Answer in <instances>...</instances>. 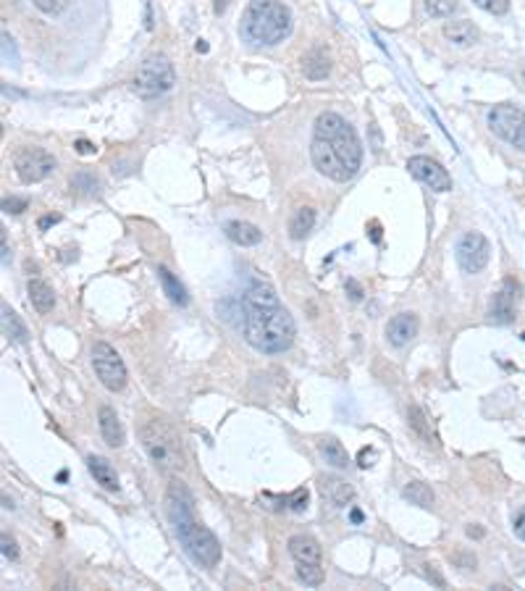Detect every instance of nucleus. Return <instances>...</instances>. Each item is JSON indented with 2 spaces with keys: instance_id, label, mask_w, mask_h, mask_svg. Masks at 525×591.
Segmentation results:
<instances>
[{
  "instance_id": "37",
  "label": "nucleus",
  "mask_w": 525,
  "mask_h": 591,
  "mask_svg": "<svg viewBox=\"0 0 525 591\" xmlns=\"http://www.w3.org/2000/svg\"><path fill=\"white\" fill-rule=\"evenodd\" d=\"M74 148H77V152H82V155H92V152L98 150L92 142H87V140H77L74 142Z\"/></svg>"
},
{
  "instance_id": "31",
  "label": "nucleus",
  "mask_w": 525,
  "mask_h": 591,
  "mask_svg": "<svg viewBox=\"0 0 525 591\" xmlns=\"http://www.w3.org/2000/svg\"><path fill=\"white\" fill-rule=\"evenodd\" d=\"M32 3H34V8L48 13V16H58L69 6V0H32Z\"/></svg>"
},
{
  "instance_id": "28",
  "label": "nucleus",
  "mask_w": 525,
  "mask_h": 591,
  "mask_svg": "<svg viewBox=\"0 0 525 591\" xmlns=\"http://www.w3.org/2000/svg\"><path fill=\"white\" fill-rule=\"evenodd\" d=\"M297 578L305 586H320L326 581V573L320 568V562H297Z\"/></svg>"
},
{
  "instance_id": "33",
  "label": "nucleus",
  "mask_w": 525,
  "mask_h": 591,
  "mask_svg": "<svg viewBox=\"0 0 525 591\" xmlns=\"http://www.w3.org/2000/svg\"><path fill=\"white\" fill-rule=\"evenodd\" d=\"M287 507L292 512H302V510H307V489H297V491H292L287 497Z\"/></svg>"
},
{
  "instance_id": "8",
  "label": "nucleus",
  "mask_w": 525,
  "mask_h": 591,
  "mask_svg": "<svg viewBox=\"0 0 525 591\" xmlns=\"http://www.w3.org/2000/svg\"><path fill=\"white\" fill-rule=\"evenodd\" d=\"M92 365H95V373L98 379L103 381V387L110 391H121L127 387V365L121 361V355L116 352V347H110L108 342H95L92 347Z\"/></svg>"
},
{
  "instance_id": "15",
  "label": "nucleus",
  "mask_w": 525,
  "mask_h": 591,
  "mask_svg": "<svg viewBox=\"0 0 525 591\" xmlns=\"http://www.w3.org/2000/svg\"><path fill=\"white\" fill-rule=\"evenodd\" d=\"M289 554H292V560L294 562H320V557H323V550H320V544H318L313 536H307V533H294L292 539H289Z\"/></svg>"
},
{
  "instance_id": "16",
  "label": "nucleus",
  "mask_w": 525,
  "mask_h": 591,
  "mask_svg": "<svg viewBox=\"0 0 525 591\" xmlns=\"http://www.w3.org/2000/svg\"><path fill=\"white\" fill-rule=\"evenodd\" d=\"M223 231H226L228 240L234 245H242V247H252V245L263 242V231L255 223H247V221H228Z\"/></svg>"
},
{
  "instance_id": "43",
  "label": "nucleus",
  "mask_w": 525,
  "mask_h": 591,
  "mask_svg": "<svg viewBox=\"0 0 525 591\" xmlns=\"http://www.w3.org/2000/svg\"><path fill=\"white\" fill-rule=\"evenodd\" d=\"M467 536H476V539H484V528H478V526H467Z\"/></svg>"
},
{
  "instance_id": "30",
  "label": "nucleus",
  "mask_w": 525,
  "mask_h": 591,
  "mask_svg": "<svg viewBox=\"0 0 525 591\" xmlns=\"http://www.w3.org/2000/svg\"><path fill=\"white\" fill-rule=\"evenodd\" d=\"M71 187H77V190L87 192V195H98L100 179L95 176V174H89V171H79V174L71 179Z\"/></svg>"
},
{
  "instance_id": "9",
  "label": "nucleus",
  "mask_w": 525,
  "mask_h": 591,
  "mask_svg": "<svg viewBox=\"0 0 525 591\" xmlns=\"http://www.w3.org/2000/svg\"><path fill=\"white\" fill-rule=\"evenodd\" d=\"M13 169L19 174V179L24 184H37V181L48 179L53 169H56V158L42 148H21L13 155Z\"/></svg>"
},
{
  "instance_id": "1",
  "label": "nucleus",
  "mask_w": 525,
  "mask_h": 591,
  "mask_svg": "<svg viewBox=\"0 0 525 591\" xmlns=\"http://www.w3.org/2000/svg\"><path fill=\"white\" fill-rule=\"evenodd\" d=\"M310 158L313 166L331 181L344 184L352 179L363 163V145L352 124L334 110L320 113L313 126Z\"/></svg>"
},
{
  "instance_id": "21",
  "label": "nucleus",
  "mask_w": 525,
  "mask_h": 591,
  "mask_svg": "<svg viewBox=\"0 0 525 591\" xmlns=\"http://www.w3.org/2000/svg\"><path fill=\"white\" fill-rule=\"evenodd\" d=\"M444 37L449 42H455L460 48H467V45H476L478 42V30L470 24V21L460 19V21H446L444 24Z\"/></svg>"
},
{
  "instance_id": "27",
  "label": "nucleus",
  "mask_w": 525,
  "mask_h": 591,
  "mask_svg": "<svg viewBox=\"0 0 525 591\" xmlns=\"http://www.w3.org/2000/svg\"><path fill=\"white\" fill-rule=\"evenodd\" d=\"M402 497H405L410 505H417V507H431L434 505V491L431 486H426L423 481H410L402 489Z\"/></svg>"
},
{
  "instance_id": "4",
  "label": "nucleus",
  "mask_w": 525,
  "mask_h": 591,
  "mask_svg": "<svg viewBox=\"0 0 525 591\" xmlns=\"http://www.w3.org/2000/svg\"><path fill=\"white\" fill-rule=\"evenodd\" d=\"M292 32V13L281 0H249L242 34L255 45H276Z\"/></svg>"
},
{
  "instance_id": "40",
  "label": "nucleus",
  "mask_w": 525,
  "mask_h": 591,
  "mask_svg": "<svg viewBox=\"0 0 525 591\" xmlns=\"http://www.w3.org/2000/svg\"><path fill=\"white\" fill-rule=\"evenodd\" d=\"M58 221H60L58 213H50V216H42V219L37 221V226H40V229L45 231V229H48V226H53V223H58Z\"/></svg>"
},
{
  "instance_id": "44",
  "label": "nucleus",
  "mask_w": 525,
  "mask_h": 591,
  "mask_svg": "<svg viewBox=\"0 0 525 591\" xmlns=\"http://www.w3.org/2000/svg\"><path fill=\"white\" fill-rule=\"evenodd\" d=\"M228 6V0H216V13H223Z\"/></svg>"
},
{
  "instance_id": "22",
  "label": "nucleus",
  "mask_w": 525,
  "mask_h": 591,
  "mask_svg": "<svg viewBox=\"0 0 525 591\" xmlns=\"http://www.w3.org/2000/svg\"><path fill=\"white\" fill-rule=\"evenodd\" d=\"M318 452L323 455V460H326L328 465H334V468H339V471H344V468L349 465V455H347V450H344V444H342L339 439H334V436L320 439Z\"/></svg>"
},
{
  "instance_id": "42",
  "label": "nucleus",
  "mask_w": 525,
  "mask_h": 591,
  "mask_svg": "<svg viewBox=\"0 0 525 591\" xmlns=\"http://www.w3.org/2000/svg\"><path fill=\"white\" fill-rule=\"evenodd\" d=\"M0 242H3V266H8V237H6V229L0 234Z\"/></svg>"
},
{
  "instance_id": "23",
  "label": "nucleus",
  "mask_w": 525,
  "mask_h": 591,
  "mask_svg": "<svg viewBox=\"0 0 525 591\" xmlns=\"http://www.w3.org/2000/svg\"><path fill=\"white\" fill-rule=\"evenodd\" d=\"M313 226H316V208L302 205V208L294 211V216L289 221V237L292 240H305L307 234L313 231Z\"/></svg>"
},
{
  "instance_id": "3",
  "label": "nucleus",
  "mask_w": 525,
  "mask_h": 591,
  "mask_svg": "<svg viewBox=\"0 0 525 591\" xmlns=\"http://www.w3.org/2000/svg\"><path fill=\"white\" fill-rule=\"evenodd\" d=\"M242 308H245V337L255 350L276 355L292 347L297 326L281 302H242Z\"/></svg>"
},
{
  "instance_id": "41",
  "label": "nucleus",
  "mask_w": 525,
  "mask_h": 591,
  "mask_svg": "<svg viewBox=\"0 0 525 591\" xmlns=\"http://www.w3.org/2000/svg\"><path fill=\"white\" fill-rule=\"evenodd\" d=\"M423 568H426V576H428V578H431V581H434V583H436V586H446L444 578L439 576L436 568H434V565H423Z\"/></svg>"
},
{
  "instance_id": "10",
  "label": "nucleus",
  "mask_w": 525,
  "mask_h": 591,
  "mask_svg": "<svg viewBox=\"0 0 525 591\" xmlns=\"http://www.w3.org/2000/svg\"><path fill=\"white\" fill-rule=\"evenodd\" d=\"M457 263L465 273H481L491 258V245L481 231H465L457 242Z\"/></svg>"
},
{
  "instance_id": "45",
  "label": "nucleus",
  "mask_w": 525,
  "mask_h": 591,
  "mask_svg": "<svg viewBox=\"0 0 525 591\" xmlns=\"http://www.w3.org/2000/svg\"><path fill=\"white\" fill-rule=\"evenodd\" d=\"M370 229H373V242H378V240H381V231H378V223H376V221H373V223H370Z\"/></svg>"
},
{
  "instance_id": "18",
  "label": "nucleus",
  "mask_w": 525,
  "mask_h": 591,
  "mask_svg": "<svg viewBox=\"0 0 525 591\" xmlns=\"http://www.w3.org/2000/svg\"><path fill=\"white\" fill-rule=\"evenodd\" d=\"M302 74L313 82L326 79L328 74H331V58H328V53L323 48H313L310 53H305V58H302Z\"/></svg>"
},
{
  "instance_id": "2",
  "label": "nucleus",
  "mask_w": 525,
  "mask_h": 591,
  "mask_svg": "<svg viewBox=\"0 0 525 591\" xmlns=\"http://www.w3.org/2000/svg\"><path fill=\"white\" fill-rule=\"evenodd\" d=\"M166 505H169V518L176 528L179 541L184 544L189 557L200 562L202 568H216L221 562V544L213 531L195 521V500L187 486H181V481H171Z\"/></svg>"
},
{
  "instance_id": "32",
  "label": "nucleus",
  "mask_w": 525,
  "mask_h": 591,
  "mask_svg": "<svg viewBox=\"0 0 525 591\" xmlns=\"http://www.w3.org/2000/svg\"><path fill=\"white\" fill-rule=\"evenodd\" d=\"M478 8L488 11V13H494V16H505L507 11H510V0H473Z\"/></svg>"
},
{
  "instance_id": "11",
  "label": "nucleus",
  "mask_w": 525,
  "mask_h": 591,
  "mask_svg": "<svg viewBox=\"0 0 525 591\" xmlns=\"http://www.w3.org/2000/svg\"><path fill=\"white\" fill-rule=\"evenodd\" d=\"M407 169H410V174H413L417 181H423V184L431 187L434 192L452 190V176H449V171H446L439 161L428 158V155H413V158L407 161Z\"/></svg>"
},
{
  "instance_id": "5",
  "label": "nucleus",
  "mask_w": 525,
  "mask_h": 591,
  "mask_svg": "<svg viewBox=\"0 0 525 591\" xmlns=\"http://www.w3.org/2000/svg\"><path fill=\"white\" fill-rule=\"evenodd\" d=\"M139 439L142 447L148 452V457L153 460V465L163 473H179L187 465L184 457V447L181 439L174 431L171 423H166L163 418H150L142 429H139Z\"/></svg>"
},
{
  "instance_id": "12",
  "label": "nucleus",
  "mask_w": 525,
  "mask_h": 591,
  "mask_svg": "<svg viewBox=\"0 0 525 591\" xmlns=\"http://www.w3.org/2000/svg\"><path fill=\"white\" fill-rule=\"evenodd\" d=\"M517 294H520V284H517L512 276H507V279L502 281L499 292L494 294V300H491V311H488L491 321L499 323V326H507V323L515 321Z\"/></svg>"
},
{
  "instance_id": "38",
  "label": "nucleus",
  "mask_w": 525,
  "mask_h": 591,
  "mask_svg": "<svg viewBox=\"0 0 525 591\" xmlns=\"http://www.w3.org/2000/svg\"><path fill=\"white\" fill-rule=\"evenodd\" d=\"M347 290H349V297H352V300H363V287H360V284H357L355 279H349L347 281Z\"/></svg>"
},
{
  "instance_id": "26",
  "label": "nucleus",
  "mask_w": 525,
  "mask_h": 591,
  "mask_svg": "<svg viewBox=\"0 0 525 591\" xmlns=\"http://www.w3.org/2000/svg\"><path fill=\"white\" fill-rule=\"evenodd\" d=\"M407 421H410V429L415 431L417 436L426 441V444H436V434H434V429H431V421H428L426 413L420 410L417 405H410V410H407Z\"/></svg>"
},
{
  "instance_id": "39",
  "label": "nucleus",
  "mask_w": 525,
  "mask_h": 591,
  "mask_svg": "<svg viewBox=\"0 0 525 591\" xmlns=\"http://www.w3.org/2000/svg\"><path fill=\"white\" fill-rule=\"evenodd\" d=\"M373 460H376V450H363V452H360V465H363V468H370V465H373Z\"/></svg>"
},
{
  "instance_id": "19",
  "label": "nucleus",
  "mask_w": 525,
  "mask_h": 591,
  "mask_svg": "<svg viewBox=\"0 0 525 591\" xmlns=\"http://www.w3.org/2000/svg\"><path fill=\"white\" fill-rule=\"evenodd\" d=\"M87 468H89V473L95 476V481H98L103 489L119 491V476H116V468H113V465H110L105 457H100V455H89V457H87Z\"/></svg>"
},
{
  "instance_id": "7",
  "label": "nucleus",
  "mask_w": 525,
  "mask_h": 591,
  "mask_svg": "<svg viewBox=\"0 0 525 591\" xmlns=\"http://www.w3.org/2000/svg\"><path fill=\"white\" fill-rule=\"evenodd\" d=\"M488 129L502 137L517 150H525V110L510 103L494 105L488 110Z\"/></svg>"
},
{
  "instance_id": "24",
  "label": "nucleus",
  "mask_w": 525,
  "mask_h": 591,
  "mask_svg": "<svg viewBox=\"0 0 525 591\" xmlns=\"http://www.w3.org/2000/svg\"><path fill=\"white\" fill-rule=\"evenodd\" d=\"M158 279L160 284H163V292H166V297H169L174 305H187L189 297H187V290H184V284L171 273L166 266H158Z\"/></svg>"
},
{
  "instance_id": "13",
  "label": "nucleus",
  "mask_w": 525,
  "mask_h": 591,
  "mask_svg": "<svg viewBox=\"0 0 525 591\" xmlns=\"http://www.w3.org/2000/svg\"><path fill=\"white\" fill-rule=\"evenodd\" d=\"M417 334V316L415 313H399L391 321L387 323V339L394 347H405L413 342V337Z\"/></svg>"
},
{
  "instance_id": "25",
  "label": "nucleus",
  "mask_w": 525,
  "mask_h": 591,
  "mask_svg": "<svg viewBox=\"0 0 525 591\" xmlns=\"http://www.w3.org/2000/svg\"><path fill=\"white\" fill-rule=\"evenodd\" d=\"M3 334H6L11 342H16V344H27V342H30V331H27L24 321L11 311L8 305H3Z\"/></svg>"
},
{
  "instance_id": "35",
  "label": "nucleus",
  "mask_w": 525,
  "mask_h": 591,
  "mask_svg": "<svg viewBox=\"0 0 525 591\" xmlns=\"http://www.w3.org/2000/svg\"><path fill=\"white\" fill-rule=\"evenodd\" d=\"M0 544H3V557H6V560H16V557H19V547H16V541L11 539L8 533H3V541H0Z\"/></svg>"
},
{
  "instance_id": "14",
  "label": "nucleus",
  "mask_w": 525,
  "mask_h": 591,
  "mask_svg": "<svg viewBox=\"0 0 525 591\" xmlns=\"http://www.w3.org/2000/svg\"><path fill=\"white\" fill-rule=\"evenodd\" d=\"M98 423H100V434H103V439H105L108 447H121L124 444L127 434H124V426H121L119 415H116L113 408L103 405L98 413Z\"/></svg>"
},
{
  "instance_id": "6",
  "label": "nucleus",
  "mask_w": 525,
  "mask_h": 591,
  "mask_svg": "<svg viewBox=\"0 0 525 591\" xmlns=\"http://www.w3.org/2000/svg\"><path fill=\"white\" fill-rule=\"evenodd\" d=\"M174 82H176L174 63L166 56H150V58H145L139 63L134 82H131V90L137 92L139 98L150 100V98L166 95L174 87Z\"/></svg>"
},
{
  "instance_id": "20",
  "label": "nucleus",
  "mask_w": 525,
  "mask_h": 591,
  "mask_svg": "<svg viewBox=\"0 0 525 591\" xmlns=\"http://www.w3.org/2000/svg\"><path fill=\"white\" fill-rule=\"evenodd\" d=\"M27 294H30L32 308L40 313V316H45V313H50L56 308V294L50 290V284H45L42 279H30Z\"/></svg>"
},
{
  "instance_id": "17",
  "label": "nucleus",
  "mask_w": 525,
  "mask_h": 591,
  "mask_svg": "<svg viewBox=\"0 0 525 591\" xmlns=\"http://www.w3.org/2000/svg\"><path fill=\"white\" fill-rule=\"evenodd\" d=\"M320 491H323V497H326L334 507H347L349 502H352V497H355V489H352L344 479H337V476H326V479L320 481Z\"/></svg>"
},
{
  "instance_id": "47",
  "label": "nucleus",
  "mask_w": 525,
  "mask_h": 591,
  "mask_svg": "<svg viewBox=\"0 0 525 591\" xmlns=\"http://www.w3.org/2000/svg\"><path fill=\"white\" fill-rule=\"evenodd\" d=\"M523 82H525V71H523Z\"/></svg>"
},
{
  "instance_id": "29",
  "label": "nucleus",
  "mask_w": 525,
  "mask_h": 591,
  "mask_svg": "<svg viewBox=\"0 0 525 591\" xmlns=\"http://www.w3.org/2000/svg\"><path fill=\"white\" fill-rule=\"evenodd\" d=\"M426 11L434 19H446L457 11V0H426Z\"/></svg>"
},
{
  "instance_id": "34",
  "label": "nucleus",
  "mask_w": 525,
  "mask_h": 591,
  "mask_svg": "<svg viewBox=\"0 0 525 591\" xmlns=\"http://www.w3.org/2000/svg\"><path fill=\"white\" fill-rule=\"evenodd\" d=\"M3 211L19 216V213L27 211V200L24 197H3Z\"/></svg>"
},
{
  "instance_id": "36",
  "label": "nucleus",
  "mask_w": 525,
  "mask_h": 591,
  "mask_svg": "<svg viewBox=\"0 0 525 591\" xmlns=\"http://www.w3.org/2000/svg\"><path fill=\"white\" fill-rule=\"evenodd\" d=\"M512 531H515L517 539L525 541V507L515 515V521H512Z\"/></svg>"
},
{
  "instance_id": "46",
  "label": "nucleus",
  "mask_w": 525,
  "mask_h": 591,
  "mask_svg": "<svg viewBox=\"0 0 525 591\" xmlns=\"http://www.w3.org/2000/svg\"><path fill=\"white\" fill-rule=\"evenodd\" d=\"M352 521H355V523L363 521V512H360V510H352Z\"/></svg>"
}]
</instances>
